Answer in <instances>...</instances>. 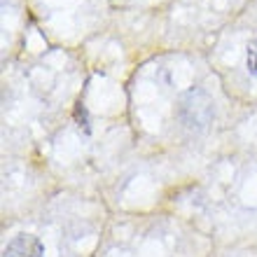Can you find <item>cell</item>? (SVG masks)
<instances>
[{
  "mask_svg": "<svg viewBox=\"0 0 257 257\" xmlns=\"http://www.w3.org/2000/svg\"><path fill=\"white\" fill-rule=\"evenodd\" d=\"M245 61H248V70L252 75H257V33L250 38L248 49H245Z\"/></svg>",
  "mask_w": 257,
  "mask_h": 257,
  "instance_id": "2",
  "label": "cell"
},
{
  "mask_svg": "<svg viewBox=\"0 0 257 257\" xmlns=\"http://www.w3.org/2000/svg\"><path fill=\"white\" fill-rule=\"evenodd\" d=\"M42 250L45 248H42L40 238L31 236V234H21L5 245L3 257H42Z\"/></svg>",
  "mask_w": 257,
  "mask_h": 257,
  "instance_id": "1",
  "label": "cell"
}]
</instances>
